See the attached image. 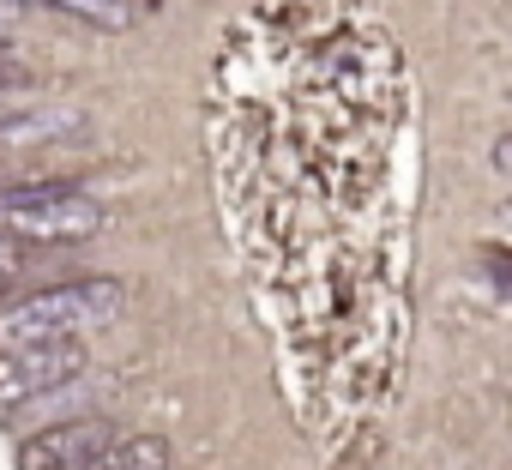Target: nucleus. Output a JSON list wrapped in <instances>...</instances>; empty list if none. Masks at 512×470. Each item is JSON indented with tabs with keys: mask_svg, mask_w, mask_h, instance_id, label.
<instances>
[{
	"mask_svg": "<svg viewBox=\"0 0 512 470\" xmlns=\"http://www.w3.org/2000/svg\"><path fill=\"white\" fill-rule=\"evenodd\" d=\"M127 308V284L115 278H67L49 290H31L0 308V350H31V344H61L109 326Z\"/></svg>",
	"mask_w": 512,
	"mask_h": 470,
	"instance_id": "nucleus-1",
	"label": "nucleus"
},
{
	"mask_svg": "<svg viewBox=\"0 0 512 470\" xmlns=\"http://www.w3.org/2000/svg\"><path fill=\"white\" fill-rule=\"evenodd\" d=\"M103 229V205L79 187H61L49 193L43 205H13L0 211V235H13V242H43V248H73V242H91Z\"/></svg>",
	"mask_w": 512,
	"mask_h": 470,
	"instance_id": "nucleus-2",
	"label": "nucleus"
},
{
	"mask_svg": "<svg viewBox=\"0 0 512 470\" xmlns=\"http://www.w3.org/2000/svg\"><path fill=\"white\" fill-rule=\"evenodd\" d=\"M91 368L85 338H61V344H31V350H0V410H13L25 398H43L55 386H73Z\"/></svg>",
	"mask_w": 512,
	"mask_h": 470,
	"instance_id": "nucleus-3",
	"label": "nucleus"
},
{
	"mask_svg": "<svg viewBox=\"0 0 512 470\" xmlns=\"http://www.w3.org/2000/svg\"><path fill=\"white\" fill-rule=\"evenodd\" d=\"M109 440H115V428H109L103 416L43 422L37 434H19V446H13V470H85Z\"/></svg>",
	"mask_w": 512,
	"mask_h": 470,
	"instance_id": "nucleus-4",
	"label": "nucleus"
},
{
	"mask_svg": "<svg viewBox=\"0 0 512 470\" xmlns=\"http://www.w3.org/2000/svg\"><path fill=\"white\" fill-rule=\"evenodd\" d=\"M67 133H85V109L73 103H43V109H7L0 121V157L7 151H37V145H55Z\"/></svg>",
	"mask_w": 512,
	"mask_h": 470,
	"instance_id": "nucleus-5",
	"label": "nucleus"
},
{
	"mask_svg": "<svg viewBox=\"0 0 512 470\" xmlns=\"http://www.w3.org/2000/svg\"><path fill=\"white\" fill-rule=\"evenodd\" d=\"M85 470H169V440L163 434H133V440H109Z\"/></svg>",
	"mask_w": 512,
	"mask_h": 470,
	"instance_id": "nucleus-6",
	"label": "nucleus"
},
{
	"mask_svg": "<svg viewBox=\"0 0 512 470\" xmlns=\"http://www.w3.org/2000/svg\"><path fill=\"white\" fill-rule=\"evenodd\" d=\"M49 7H61L67 19H79V25H97V31H127L139 13L127 7V0H49Z\"/></svg>",
	"mask_w": 512,
	"mask_h": 470,
	"instance_id": "nucleus-7",
	"label": "nucleus"
},
{
	"mask_svg": "<svg viewBox=\"0 0 512 470\" xmlns=\"http://www.w3.org/2000/svg\"><path fill=\"white\" fill-rule=\"evenodd\" d=\"M19 272H25V248L13 242V235H0V296L19 284Z\"/></svg>",
	"mask_w": 512,
	"mask_h": 470,
	"instance_id": "nucleus-8",
	"label": "nucleus"
},
{
	"mask_svg": "<svg viewBox=\"0 0 512 470\" xmlns=\"http://www.w3.org/2000/svg\"><path fill=\"white\" fill-rule=\"evenodd\" d=\"M0 85H7V91H31V85H37V73H31V67H13L7 55H0Z\"/></svg>",
	"mask_w": 512,
	"mask_h": 470,
	"instance_id": "nucleus-9",
	"label": "nucleus"
},
{
	"mask_svg": "<svg viewBox=\"0 0 512 470\" xmlns=\"http://www.w3.org/2000/svg\"><path fill=\"white\" fill-rule=\"evenodd\" d=\"M31 7H25V0H0V31H7V25H19Z\"/></svg>",
	"mask_w": 512,
	"mask_h": 470,
	"instance_id": "nucleus-10",
	"label": "nucleus"
},
{
	"mask_svg": "<svg viewBox=\"0 0 512 470\" xmlns=\"http://www.w3.org/2000/svg\"><path fill=\"white\" fill-rule=\"evenodd\" d=\"M127 7H133V13H145V7H157V0H127Z\"/></svg>",
	"mask_w": 512,
	"mask_h": 470,
	"instance_id": "nucleus-11",
	"label": "nucleus"
},
{
	"mask_svg": "<svg viewBox=\"0 0 512 470\" xmlns=\"http://www.w3.org/2000/svg\"><path fill=\"white\" fill-rule=\"evenodd\" d=\"M0 55H7V31H0Z\"/></svg>",
	"mask_w": 512,
	"mask_h": 470,
	"instance_id": "nucleus-12",
	"label": "nucleus"
},
{
	"mask_svg": "<svg viewBox=\"0 0 512 470\" xmlns=\"http://www.w3.org/2000/svg\"><path fill=\"white\" fill-rule=\"evenodd\" d=\"M0 121H7V103H0Z\"/></svg>",
	"mask_w": 512,
	"mask_h": 470,
	"instance_id": "nucleus-13",
	"label": "nucleus"
}]
</instances>
